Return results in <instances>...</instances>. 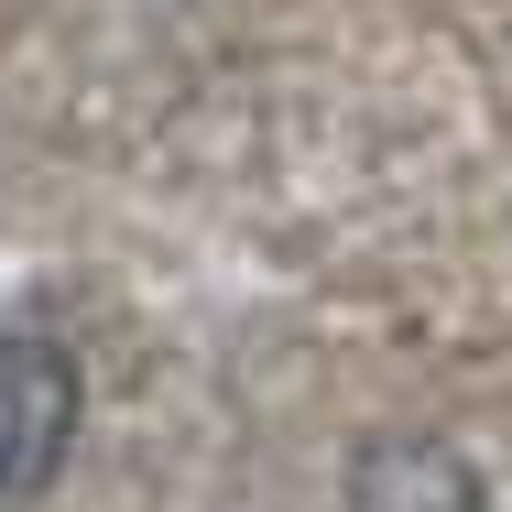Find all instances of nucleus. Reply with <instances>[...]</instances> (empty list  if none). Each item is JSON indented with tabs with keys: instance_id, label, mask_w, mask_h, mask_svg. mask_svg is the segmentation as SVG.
Returning <instances> with one entry per match:
<instances>
[{
	"instance_id": "f257e3e1",
	"label": "nucleus",
	"mask_w": 512,
	"mask_h": 512,
	"mask_svg": "<svg viewBox=\"0 0 512 512\" xmlns=\"http://www.w3.org/2000/svg\"><path fill=\"white\" fill-rule=\"evenodd\" d=\"M77 360L33 327H0V512L44 502L66 447H77Z\"/></svg>"
},
{
	"instance_id": "f03ea898",
	"label": "nucleus",
	"mask_w": 512,
	"mask_h": 512,
	"mask_svg": "<svg viewBox=\"0 0 512 512\" xmlns=\"http://www.w3.org/2000/svg\"><path fill=\"white\" fill-rule=\"evenodd\" d=\"M338 512H491V491H480L469 447H447V436H371L349 458Z\"/></svg>"
}]
</instances>
